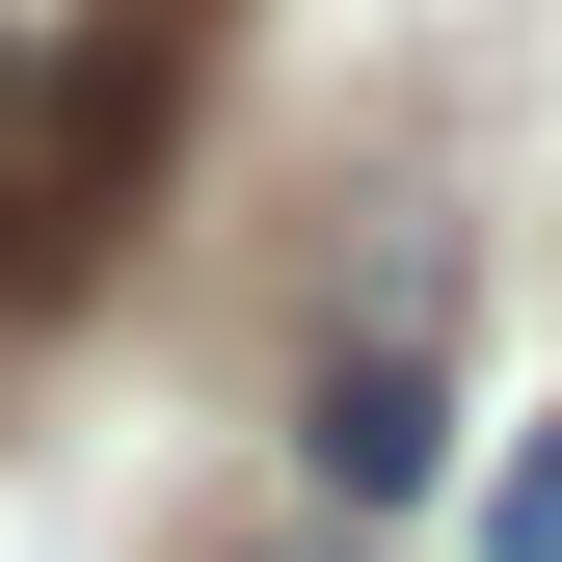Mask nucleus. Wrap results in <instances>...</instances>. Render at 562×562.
Segmentation results:
<instances>
[{
    "instance_id": "f257e3e1",
    "label": "nucleus",
    "mask_w": 562,
    "mask_h": 562,
    "mask_svg": "<svg viewBox=\"0 0 562 562\" xmlns=\"http://www.w3.org/2000/svg\"><path fill=\"white\" fill-rule=\"evenodd\" d=\"M161 134V0H0V322L81 295Z\"/></svg>"
},
{
    "instance_id": "f03ea898",
    "label": "nucleus",
    "mask_w": 562,
    "mask_h": 562,
    "mask_svg": "<svg viewBox=\"0 0 562 562\" xmlns=\"http://www.w3.org/2000/svg\"><path fill=\"white\" fill-rule=\"evenodd\" d=\"M295 456H322V509H402V482L456 456V429H429V295H402L375 348H322V429H295Z\"/></svg>"
},
{
    "instance_id": "7ed1b4c3",
    "label": "nucleus",
    "mask_w": 562,
    "mask_h": 562,
    "mask_svg": "<svg viewBox=\"0 0 562 562\" xmlns=\"http://www.w3.org/2000/svg\"><path fill=\"white\" fill-rule=\"evenodd\" d=\"M482 536H509V562H562V429H536L509 482H482Z\"/></svg>"
}]
</instances>
